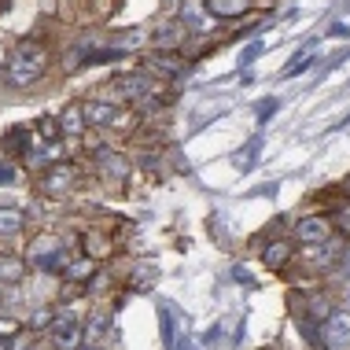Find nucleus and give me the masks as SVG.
<instances>
[{"instance_id": "obj_30", "label": "nucleus", "mask_w": 350, "mask_h": 350, "mask_svg": "<svg viewBox=\"0 0 350 350\" xmlns=\"http://www.w3.org/2000/svg\"><path fill=\"white\" fill-rule=\"evenodd\" d=\"M0 350H8V347H4V339H0Z\"/></svg>"}, {"instance_id": "obj_27", "label": "nucleus", "mask_w": 350, "mask_h": 350, "mask_svg": "<svg viewBox=\"0 0 350 350\" xmlns=\"http://www.w3.org/2000/svg\"><path fill=\"white\" fill-rule=\"evenodd\" d=\"M78 350H100L96 343H85V347H78Z\"/></svg>"}, {"instance_id": "obj_12", "label": "nucleus", "mask_w": 350, "mask_h": 350, "mask_svg": "<svg viewBox=\"0 0 350 350\" xmlns=\"http://www.w3.org/2000/svg\"><path fill=\"white\" fill-rule=\"evenodd\" d=\"M185 41V26L181 23H159L155 30H151V44H155V49H177V44Z\"/></svg>"}, {"instance_id": "obj_8", "label": "nucleus", "mask_w": 350, "mask_h": 350, "mask_svg": "<svg viewBox=\"0 0 350 350\" xmlns=\"http://www.w3.org/2000/svg\"><path fill=\"white\" fill-rule=\"evenodd\" d=\"M177 23H181L185 30L206 33V30H211V15H206V4H203V0H185L181 12H177Z\"/></svg>"}, {"instance_id": "obj_31", "label": "nucleus", "mask_w": 350, "mask_h": 350, "mask_svg": "<svg viewBox=\"0 0 350 350\" xmlns=\"http://www.w3.org/2000/svg\"><path fill=\"white\" fill-rule=\"evenodd\" d=\"M347 302H350V288H347Z\"/></svg>"}, {"instance_id": "obj_3", "label": "nucleus", "mask_w": 350, "mask_h": 350, "mask_svg": "<svg viewBox=\"0 0 350 350\" xmlns=\"http://www.w3.org/2000/svg\"><path fill=\"white\" fill-rule=\"evenodd\" d=\"M30 262L41 269H49V273H59V269H67V251H63L59 240H41V243H33Z\"/></svg>"}, {"instance_id": "obj_24", "label": "nucleus", "mask_w": 350, "mask_h": 350, "mask_svg": "<svg viewBox=\"0 0 350 350\" xmlns=\"http://www.w3.org/2000/svg\"><path fill=\"white\" fill-rule=\"evenodd\" d=\"M52 321V310H37V314L30 317V328H44Z\"/></svg>"}, {"instance_id": "obj_9", "label": "nucleus", "mask_w": 350, "mask_h": 350, "mask_svg": "<svg viewBox=\"0 0 350 350\" xmlns=\"http://www.w3.org/2000/svg\"><path fill=\"white\" fill-rule=\"evenodd\" d=\"M96 166H100L103 181H111V185H122V181L129 177V163L118 155V151H107V148H103L100 155H96Z\"/></svg>"}, {"instance_id": "obj_10", "label": "nucleus", "mask_w": 350, "mask_h": 350, "mask_svg": "<svg viewBox=\"0 0 350 350\" xmlns=\"http://www.w3.org/2000/svg\"><path fill=\"white\" fill-rule=\"evenodd\" d=\"M74 181H78V170H74L70 163H55V166H49V174H44V192L63 196Z\"/></svg>"}, {"instance_id": "obj_23", "label": "nucleus", "mask_w": 350, "mask_h": 350, "mask_svg": "<svg viewBox=\"0 0 350 350\" xmlns=\"http://www.w3.org/2000/svg\"><path fill=\"white\" fill-rule=\"evenodd\" d=\"M15 181H18V170L8 159H0V188H12Z\"/></svg>"}, {"instance_id": "obj_6", "label": "nucleus", "mask_w": 350, "mask_h": 350, "mask_svg": "<svg viewBox=\"0 0 350 350\" xmlns=\"http://www.w3.org/2000/svg\"><path fill=\"white\" fill-rule=\"evenodd\" d=\"M295 236L302 243H325V240H332V221H328L325 214L299 217V221H295Z\"/></svg>"}, {"instance_id": "obj_26", "label": "nucleus", "mask_w": 350, "mask_h": 350, "mask_svg": "<svg viewBox=\"0 0 350 350\" xmlns=\"http://www.w3.org/2000/svg\"><path fill=\"white\" fill-rule=\"evenodd\" d=\"M12 332H18L15 321H0V336H12Z\"/></svg>"}, {"instance_id": "obj_15", "label": "nucleus", "mask_w": 350, "mask_h": 350, "mask_svg": "<svg viewBox=\"0 0 350 350\" xmlns=\"http://www.w3.org/2000/svg\"><path fill=\"white\" fill-rule=\"evenodd\" d=\"M288 258H291V243H284V240H273V243H266V251H262V262H266L269 269H280Z\"/></svg>"}, {"instance_id": "obj_17", "label": "nucleus", "mask_w": 350, "mask_h": 350, "mask_svg": "<svg viewBox=\"0 0 350 350\" xmlns=\"http://www.w3.org/2000/svg\"><path fill=\"white\" fill-rule=\"evenodd\" d=\"M59 129H63V133H70V137H78L81 129H85V115H81V107H74V103H70V107L59 115Z\"/></svg>"}, {"instance_id": "obj_1", "label": "nucleus", "mask_w": 350, "mask_h": 350, "mask_svg": "<svg viewBox=\"0 0 350 350\" xmlns=\"http://www.w3.org/2000/svg\"><path fill=\"white\" fill-rule=\"evenodd\" d=\"M44 70H49V52H44L37 41L18 44V49L8 55V81H12L15 89H26V85H33Z\"/></svg>"}, {"instance_id": "obj_16", "label": "nucleus", "mask_w": 350, "mask_h": 350, "mask_svg": "<svg viewBox=\"0 0 350 350\" xmlns=\"http://www.w3.org/2000/svg\"><path fill=\"white\" fill-rule=\"evenodd\" d=\"M26 225L23 211H15V206H0V236H18Z\"/></svg>"}, {"instance_id": "obj_2", "label": "nucleus", "mask_w": 350, "mask_h": 350, "mask_svg": "<svg viewBox=\"0 0 350 350\" xmlns=\"http://www.w3.org/2000/svg\"><path fill=\"white\" fill-rule=\"evenodd\" d=\"M52 343H55V350H78V347H81V328H78V317H74L70 310L55 314Z\"/></svg>"}, {"instance_id": "obj_13", "label": "nucleus", "mask_w": 350, "mask_h": 350, "mask_svg": "<svg viewBox=\"0 0 350 350\" xmlns=\"http://www.w3.org/2000/svg\"><path fill=\"white\" fill-rule=\"evenodd\" d=\"M203 4L214 18H236V15L251 12V0H203Z\"/></svg>"}, {"instance_id": "obj_22", "label": "nucleus", "mask_w": 350, "mask_h": 350, "mask_svg": "<svg viewBox=\"0 0 350 350\" xmlns=\"http://www.w3.org/2000/svg\"><path fill=\"white\" fill-rule=\"evenodd\" d=\"M310 63H314V52H299V59H291L288 67H284V74H288V78H291V74H302Z\"/></svg>"}, {"instance_id": "obj_14", "label": "nucleus", "mask_w": 350, "mask_h": 350, "mask_svg": "<svg viewBox=\"0 0 350 350\" xmlns=\"http://www.w3.org/2000/svg\"><path fill=\"white\" fill-rule=\"evenodd\" d=\"M339 254V247L332 240H325V243H306V251H302V258L306 262H314V266H328V262H332Z\"/></svg>"}, {"instance_id": "obj_28", "label": "nucleus", "mask_w": 350, "mask_h": 350, "mask_svg": "<svg viewBox=\"0 0 350 350\" xmlns=\"http://www.w3.org/2000/svg\"><path fill=\"white\" fill-rule=\"evenodd\" d=\"M347 273H350V251H347Z\"/></svg>"}, {"instance_id": "obj_29", "label": "nucleus", "mask_w": 350, "mask_h": 350, "mask_svg": "<svg viewBox=\"0 0 350 350\" xmlns=\"http://www.w3.org/2000/svg\"><path fill=\"white\" fill-rule=\"evenodd\" d=\"M343 188H347V192H350V177H347V185H343Z\"/></svg>"}, {"instance_id": "obj_18", "label": "nucleus", "mask_w": 350, "mask_h": 350, "mask_svg": "<svg viewBox=\"0 0 350 350\" xmlns=\"http://www.w3.org/2000/svg\"><path fill=\"white\" fill-rule=\"evenodd\" d=\"M26 277V266L18 258H12V254H0V280H8V284H18Z\"/></svg>"}, {"instance_id": "obj_25", "label": "nucleus", "mask_w": 350, "mask_h": 350, "mask_svg": "<svg viewBox=\"0 0 350 350\" xmlns=\"http://www.w3.org/2000/svg\"><path fill=\"white\" fill-rule=\"evenodd\" d=\"M273 111H277V100L262 103V107H258V118H262V122H269V118H273Z\"/></svg>"}, {"instance_id": "obj_5", "label": "nucleus", "mask_w": 350, "mask_h": 350, "mask_svg": "<svg viewBox=\"0 0 350 350\" xmlns=\"http://www.w3.org/2000/svg\"><path fill=\"white\" fill-rule=\"evenodd\" d=\"M81 115H85V126L111 129V126H118L122 111H118V103H107V100H89V103L81 107Z\"/></svg>"}, {"instance_id": "obj_4", "label": "nucleus", "mask_w": 350, "mask_h": 350, "mask_svg": "<svg viewBox=\"0 0 350 350\" xmlns=\"http://www.w3.org/2000/svg\"><path fill=\"white\" fill-rule=\"evenodd\" d=\"M325 343L332 350L350 347V310H332V314L325 317Z\"/></svg>"}, {"instance_id": "obj_21", "label": "nucleus", "mask_w": 350, "mask_h": 350, "mask_svg": "<svg viewBox=\"0 0 350 350\" xmlns=\"http://www.w3.org/2000/svg\"><path fill=\"white\" fill-rule=\"evenodd\" d=\"M328 221H332L339 232H347V236H350V203H339V206H336V214L328 217Z\"/></svg>"}, {"instance_id": "obj_11", "label": "nucleus", "mask_w": 350, "mask_h": 350, "mask_svg": "<svg viewBox=\"0 0 350 350\" xmlns=\"http://www.w3.org/2000/svg\"><path fill=\"white\" fill-rule=\"evenodd\" d=\"M144 70L148 74H163V78H181V74L188 70V63L177 59V55H170V52H155V55L144 59Z\"/></svg>"}, {"instance_id": "obj_19", "label": "nucleus", "mask_w": 350, "mask_h": 350, "mask_svg": "<svg viewBox=\"0 0 350 350\" xmlns=\"http://www.w3.org/2000/svg\"><path fill=\"white\" fill-rule=\"evenodd\" d=\"M103 332H107V317H103V314H92L89 325L81 328V339H85V343H96Z\"/></svg>"}, {"instance_id": "obj_7", "label": "nucleus", "mask_w": 350, "mask_h": 350, "mask_svg": "<svg viewBox=\"0 0 350 350\" xmlns=\"http://www.w3.org/2000/svg\"><path fill=\"white\" fill-rule=\"evenodd\" d=\"M118 89H122V96H129V100H137V103H148V100H159L155 96V81H151V74H126V78H118L115 81Z\"/></svg>"}, {"instance_id": "obj_20", "label": "nucleus", "mask_w": 350, "mask_h": 350, "mask_svg": "<svg viewBox=\"0 0 350 350\" xmlns=\"http://www.w3.org/2000/svg\"><path fill=\"white\" fill-rule=\"evenodd\" d=\"M92 269H96V266H92V258H74V262H67V273H70L74 280L92 277Z\"/></svg>"}]
</instances>
